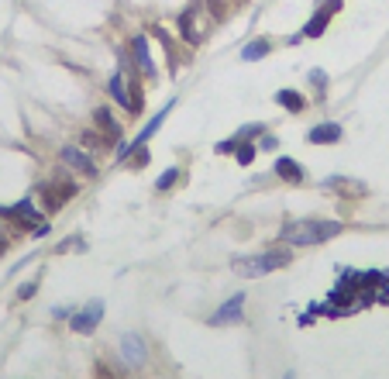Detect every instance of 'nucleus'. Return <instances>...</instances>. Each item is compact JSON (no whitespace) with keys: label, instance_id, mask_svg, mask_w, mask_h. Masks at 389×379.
Returning <instances> with one entry per match:
<instances>
[{"label":"nucleus","instance_id":"6e6552de","mask_svg":"<svg viewBox=\"0 0 389 379\" xmlns=\"http://www.w3.org/2000/svg\"><path fill=\"white\" fill-rule=\"evenodd\" d=\"M41 197H45V211H59L69 197H76V186H55V183H41Z\"/></svg>","mask_w":389,"mask_h":379},{"label":"nucleus","instance_id":"1a4fd4ad","mask_svg":"<svg viewBox=\"0 0 389 379\" xmlns=\"http://www.w3.org/2000/svg\"><path fill=\"white\" fill-rule=\"evenodd\" d=\"M131 55H135V66H138L145 76L156 73V62H152V52H149V39H145V35H135V39H131Z\"/></svg>","mask_w":389,"mask_h":379},{"label":"nucleus","instance_id":"f3484780","mask_svg":"<svg viewBox=\"0 0 389 379\" xmlns=\"http://www.w3.org/2000/svg\"><path fill=\"white\" fill-rule=\"evenodd\" d=\"M255 152H259L255 145H248V142H238V163H241V166H252Z\"/></svg>","mask_w":389,"mask_h":379},{"label":"nucleus","instance_id":"9b49d317","mask_svg":"<svg viewBox=\"0 0 389 379\" xmlns=\"http://www.w3.org/2000/svg\"><path fill=\"white\" fill-rule=\"evenodd\" d=\"M275 176L286 179V183H300V179H303V166H300L296 159H286V156H282V159H275Z\"/></svg>","mask_w":389,"mask_h":379},{"label":"nucleus","instance_id":"f257e3e1","mask_svg":"<svg viewBox=\"0 0 389 379\" xmlns=\"http://www.w3.org/2000/svg\"><path fill=\"white\" fill-rule=\"evenodd\" d=\"M334 235H341V224L338 221H317V217H310V221L307 217L303 221H286L279 228V242L296 245V249H303V245H324Z\"/></svg>","mask_w":389,"mask_h":379},{"label":"nucleus","instance_id":"aec40b11","mask_svg":"<svg viewBox=\"0 0 389 379\" xmlns=\"http://www.w3.org/2000/svg\"><path fill=\"white\" fill-rule=\"evenodd\" d=\"M234 149H238V138H228V142H217V149H214V152H221V156H231Z\"/></svg>","mask_w":389,"mask_h":379},{"label":"nucleus","instance_id":"dca6fc26","mask_svg":"<svg viewBox=\"0 0 389 379\" xmlns=\"http://www.w3.org/2000/svg\"><path fill=\"white\" fill-rule=\"evenodd\" d=\"M93 118H97V125L104 128L111 138H121V125L111 118V111H107V107H97V114H93Z\"/></svg>","mask_w":389,"mask_h":379},{"label":"nucleus","instance_id":"7ed1b4c3","mask_svg":"<svg viewBox=\"0 0 389 379\" xmlns=\"http://www.w3.org/2000/svg\"><path fill=\"white\" fill-rule=\"evenodd\" d=\"M100 317H104V300H90L86 307L73 310L69 328H73L76 335H93V331H97V324H100Z\"/></svg>","mask_w":389,"mask_h":379},{"label":"nucleus","instance_id":"5701e85b","mask_svg":"<svg viewBox=\"0 0 389 379\" xmlns=\"http://www.w3.org/2000/svg\"><path fill=\"white\" fill-rule=\"evenodd\" d=\"M52 317H69V307H52Z\"/></svg>","mask_w":389,"mask_h":379},{"label":"nucleus","instance_id":"9d476101","mask_svg":"<svg viewBox=\"0 0 389 379\" xmlns=\"http://www.w3.org/2000/svg\"><path fill=\"white\" fill-rule=\"evenodd\" d=\"M121 355L128 366H142L145 362V341L138 335H124L121 338Z\"/></svg>","mask_w":389,"mask_h":379},{"label":"nucleus","instance_id":"6ab92c4d","mask_svg":"<svg viewBox=\"0 0 389 379\" xmlns=\"http://www.w3.org/2000/svg\"><path fill=\"white\" fill-rule=\"evenodd\" d=\"M207 7H210V18H214V21L224 18V0H207Z\"/></svg>","mask_w":389,"mask_h":379},{"label":"nucleus","instance_id":"ddd939ff","mask_svg":"<svg viewBox=\"0 0 389 379\" xmlns=\"http://www.w3.org/2000/svg\"><path fill=\"white\" fill-rule=\"evenodd\" d=\"M172 104H176V100H169V104H165V107H162V111H158L156 118H152V121H149V125L142 128V135H138V138H135V145H145V142H149V138H152V135H156L158 128H162V121H165V114H169V111H172Z\"/></svg>","mask_w":389,"mask_h":379},{"label":"nucleus","instance_id":"f8f14e48","mask_svg":"<svg viewBox=\"0 0 389 379\" xmlns=\"http://www.w3.org/2000/svg\"><path fill=\"white\" fill-rule=\"evenodd\" d=\"M275 104L286 107L289 114H300V111L307 107V97H300L296 90H279V93H275Z\"/></svg>","mask_w":389,"mask_h":379},{"label":"nucleus","instance_id":"20e7f679","mask_svg":"<svg viewBox=\"0 0 389 379\" xmlns=\"http://www.w3.org/2000/svg\"><path fill=\"white\" fill-rule=\"evenodd\" d=\"M338 11H341V0H327V4H320V7H317V14L303 25V32L296 35V42H300V39H320V35L327 32V25H331V18H334Z\"/></svg>","mask_w":389,"mask_h":379},{"label":"nucleus","instance_id":"39448f33","mask_svg":"<svg viewBox=\"0 0 389 379\" xmlns=\"http://www.w3.org/2000/svg\"><path fill=\"white\" fill-rule=\"evenodd\" d=\"M245 317V294H234L228 303H221L214 314H210V324L221 328V324H238Z\"/></svg>","mask_w":389,"mask_h":379},{"label":"nucleus","instance_id":"2eb2a0df","mask_svg":"<svg viewBox=\"0 0 389 379\" xmlns=\"http://www.w3.org/2000/svg\"><path fill=\"white\" fill-rule=\"evenodd\" d=\"M269 48H273V45L266 42V39H259V42H252V45H245V48H241V59H245V62L266 59V55H269Z\"/></svg>","mask_w":389,"mask_h":379},{"label":"nucleus","instance_id":"4be33fe9","mask_svg":"<svg viewBox=\"0 0 389 379\" xmlns=\"http://www.w3.org/2000/svg\"><path fill=\"white\" fill-rule=\"evenodd\" d=\"M32 294H35V283H25V287L18 290V296H21V300H25V296H32Z\"/></svg>","mask_w":389,"mask_h":379},{"label":"nucleus","instance_id":"0eeeda50","mask_svg":"<svg viewBox=\"0 0 389 379\" xmlns=\"http://www.w3.org/2000/svg\"><path fill=\"white\" fill-rule=\"evenodd\" d=\"M307 142H310V145H334V142H341V125L320 121V125H313L310 131H307Z\"/></svg>","mask_w":389,"mask_h":379},{"label":"nucleus","instance_id":"412c9836","mask_svg":"<svg viewBox=\"0 0 389 379\" xmlns=\"http://www.w3.org/2000/svg\"><path fill=\"white\" fill-rule=\"evenodd\" d=\"M310 83L320 90V86L327 83V73H324V69H313V73H310Z\"/></svg>","mask_w":389,"mask_h":379},{"label":"nucleus","instance_id":"423d86ee","mask_svg":"<svg viewBox=\"0 0 389 379\" xmlns=\"http://www.w3.org/2000/svg\"><path fill=\"white\" fill-rule=\"evenodd\" d=\"M59 159H62V163H66L69 169L83 172V176H97V166H93V159H90L83 149H76V145H66V149L59 152Z\"/></svg>","mask_w":389,"mask_h":379},{"label":"nucleus","instance_id":"4468645a","mask_svg":"<svg viewBox=\"0 0 389 379\" xmlns=\"http://www.w3.org/2000/svg\"><path fill=\"white\" fill-rule=\"evenodd\" d=\"M179 32H183V42H186V45H196V42H200V32L193 28V7L179 14Z\"/></svg>","mask_w":389,"mask_h":379},{"label":"nucleus","instance_id":"f03ea898","mask_svg":"<svg viewBox=\"0 0 389 379\" xmlns=\"http://www.w3.org/2000/svg\"><path fill=\"white\" fill-rule=\"evenodd\" d=\"M289 262V255L286 252H262V255H241V259H234L231 269L238 276H245V280H259V276H269L275 269H282Z\"/></svg>","mask_w":389,"mask_h":379},{"label":"nucleus","instance_id":"a211bd4d","mask_svg":"<svg viewBox=\"0 0 389 379\" xmlns=\"http://www.w3.org/2000/svg\"><path fill=\"white\" fill-rule=\"evenodd\" d=\"M176 179H179V169H165V172H162V176L156 179V190H169Z\"/></svg>","mask_w":389,"mask_h":379}]
</instances>
